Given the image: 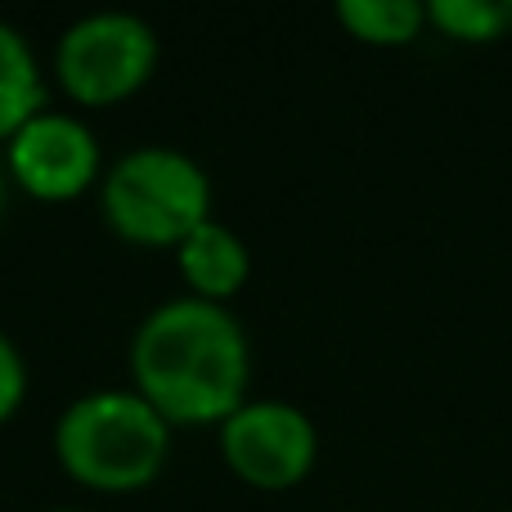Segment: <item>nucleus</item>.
Returning <instances> with one entry per match:
<instances>
[{
    "mask_svg": "<svg viewBox=\"0 0 512 512\" xmlns=\"http://www.w3.org/2000/svg\"><path fill=\"white\" fill-rule=\"evenodd\" d=\"M337 23L364 45H409L427 23L418 0H342Z\"/></svg>",
    "mask_w": 512,
    "mask_h": 512,
    "instance_id": "1a4fd4ad",
    "label": "nucleus"
},
{
    "mask_svg": "<svg viewBox=\"0 0 512 512\" xmlns=\"http://www.w3.org/2000/svg\"><path fill=\"white\" fill-rule=\"evenodd\" d=\"M252 387V346L230 306L171 297L131 337V391L171 427H221Z\"/></svg>",
    "mask_w": 512,
    "mask_h": 512,
    "instance_id": "f257e3e1",
    "label": "nucleus"
},
{
    "mask_svg": "<svg viewBox=\"0 0 512 512\" xmlns=\"http://www.w3.org/2000/svg\"><path fill=\"white\" fill-rule=\"evenodd\" d=\"M176 427L131 387L77 396L54 418V463L95 495H131L162 477Z\"/></svg>",
    "mask_w": 512,
    "mask_h": 512,
    "instance_id": "f03ea898",
    "label": "nucleus"
},
{
    "mask_svg": "<svg viewBox=\"0 0 512 512\" xmlns=\"http://www.w3.org/2000/svg\"><path fill=\"white\" fill-rule=\"evenodd\" d=\"M176 270L185 279L189 297L230 306V297H239L252 279V252L230 225L212 216L176 248Z\"/></svg>",
    "mask_w": 512,
    "mask_h": 512,
    "instance_id": "0eeeda50",
    "label": "nucleus"
},
{
    "mask_svg": "<svg viewBox=\"0 0 512 512\" xmlns=\"http://www.w3.org/2000/svg\"><path fill=\"white\" fill-rule=\"evenodd\" d=\"M99 216L131 248L176 252L203 221H212V176L171 144H144L104 167Z\"/></svg>",
    "mask_w": 512,
    "mask_h": 512,
    "instance_id": "7ed1b4c3",
    "label": "nucleus"
},
{
    "mask_svg": "<svg viewBox=\"0 0 512 512\" xmlns=\"http://www.w3.org/2000/svg\"><path fill=\"white\" fill-rule=\"evenodd\" d=\"M158 32L126 9H99L63 27L54 45V81L77 108H117L158 72Z\"/></svg>",
    "mask_w": 512,
    "mask_h": 512,
    "instance_id": "20e7f679",
    "label": "nucleus"
},
{
    "mask_svg": "<svg viewBox=\"0 0 512 512\" xmlns=\"http://www.w3.org/2000/svg\"><path fill=\"white\" fill-rule=\"evenodd\" d=\"M5 198H9V176H5V162H0V216H5Z\"/></svg>",
    "mask_w": 512,
    "mask_h": 512,
    "instance_id": "f8f14e48",
    "label": "nucleus"
},
{
    "mask_svg": "<svg viewBox=\"0 0 512 512\" xmlns=\"http://www.w3.org/2000/svg\"><path fill=\"white\" fill-rule=\"evenodd\" d=\"M427 23L454 41H495L512 27V0H432Z\"/></svg>",
    "mask_w": 512,
    "mask_h": 512,
    "instance_id": "9d476101",
    "label": "nucleus"
},
{
    "mask_svg": "<svg viewBox=\"0 0 512 512\" xmlns=\"http://www.w3.org/2000/svg\"><path fill=\"white\" fill-rule=\"evenodd\" d=\"M50 512H86V508H50Z\"/></svg>",
    "mask_w": 512,
    "mask_h": 512,
    "instance_id": "ddd939ff",
    "label": "nucleus"
},
{
    "mask_svg": "<svg viewBox=\"0 0 512 512\" xmlns=\"http://www.w3.org/2000/svg\"><path fill=\"white\" fill-rule=\"evenodd\" d=\"M5 176L36 203H72L99 189L104 180V149L99 135L77 113L45 108L0 149Z\"/></svg>",
    "mask_w": 512,
    "mask_h": 512,
    "instance_id": "423d86ee",
    "label": "nucleus"
},
{
    "mask_svg": "<svg viewBox=\"0 0 512 512\" xmlns=\"http://www.w3.org/2000/svg\"><path fill=\"white\" fill-rule=\"evenodd\" d=\"M221 459L239 481L256 490H292L319 459V427L288 400H248L221 427Z\"/></svg>",
    "mask_w": 512,
    "mask_h": 512,
    "instance_id": "39448f33",
    "label": "nucleus"
},
{
    "mask_svg": "<svg viewBox=\"0 0 512 512\" xmlns=\"http://www.w3.org/2000/svg\"><path fill=\"white\" fill-rule=\"evenodd\" d=\"M23 400H27V360L14 346V337L0 328V427L23 409Z\"/></svg>",
    "mask_w": 512,
    "mask_h": 512,
    "instance_id": "9b49d317",
    "label": "nucleus"
},
{
    "mask_svg": "<svg viewBox=\"0 0 512 512\" xmlns=\"http://www.w3.org/2000/svg\"><path fill=\"white\" fill-rule=\"evenodd\" d=\"M45 108H50V90L32 41L0 18V149Z\"/></svg>",
    "mask_w": 512,
    "mask_h": 512,
    "instance_id": "6e6552de",
    "label": "nucleus"
}]
</instances>
